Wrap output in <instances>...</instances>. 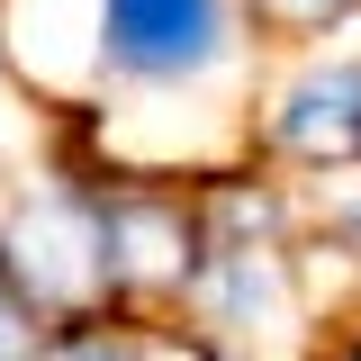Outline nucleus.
I'll return each instance as SVG.
<instances>
[{
    "label": "nucleus",
    "mask_w": 361,
    "mask_h": 361,
    "mask_svg": "<svg viewBox=\"0 0 361 361\" xmlns=\"http://www.w3.org/2000/svg\"><path fill=\"white\" fill-rule=\"evenodd\" d=\"M45 343H54V325H45V316L27 307V289L0 271V361H45Z\"/></svg>",
    "instance_id": "20e7f679"
},
{
    "label": "nucleus",
    "mask_w": 361,
    "mask_h": 361,
    "mask_svg": "<svg viewBox=\"0 0 361 361\" xmlns=\"http://www.w3.org/2000/svg\"><path fill=\"white\" fill-rule=\"evenodd\" d=\"M253 163L298 180V190L361 172V27L325 37V45H298V54H262Z\"/></svg>",
    "instance_id": "f257e3e1"
},
{
    "label": "nucleus",
    "mask_w": 361,
    "mask_h": 361,
    "mask_svg": "<svg viewBox=\"0 0 361 361\" xmlns=\"http://www.w3.org/2000/svg\"><path fill=\"white\" fill-rule=\"evenodd\" d=\"M45 361H226L190 316H163V307H99V316H73L54 325Z\"/></svg>",
    "instance_id": "f03ea898"
},
{
    "label": "nucleus",
    "mask_w": 361,
    "mask_h": 361,
    "mask_svg": "<svg viewBox=\"0 0 361 361\" xmlns=\"http://www.w3.org/2000/svg\"><path fill=\"white\" fill-rule=\"evenodd\" d=\"M262 54H298V45H325V37H353L361 27V0H244Z\"/></svg>",
    "instance_id": "7ed1b4c3"
},
{
    "label": "nucleus",
    "mask_w": 361,
    "mask_h": 361,
    "mask_svg": "<svg viewBox=\"0 0 361 361\" xmlns=\"http://www.w3.org/2000/svg\"><path fill=\"white\" fill-rule=\"evenodd\" d=\"M316 361H361V307L334 316V334H325V353H316Z\"/></svg>",
    "instance_id": "39448f33"
}]
</instances>
